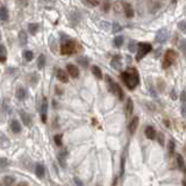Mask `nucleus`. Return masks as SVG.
Returning <instances> with one entry per match:
<instances>
[{
    "label": "nucleus",
    "instance_id": "f257e3e1",
    "mask_svg": "<svg viewBox=\"0 0 186 186\" xmlns=\"http://www.w3.org/2000/svg\"><path fill=\"white\" fill-rule=\"evenodd\" d=\"M121 79L129 90H135L140 83V76L135 67H129L121 73Z\"/></svg>",
    "mask_w": 186,
    "mask_h": 186
},
{
    "label": "nucleus",
    "instance_id": "f03ea898",
    "mask_svg": "<svg viewBox=\"0 0 186 186\" xmlns=\"http://www.w3.org/2000/svg\"><path fill=\"white\" fill-rule=\"evenodd\" d=\"M106 82H107V84H108V90L111 91L112 93H113V94H115L116 97L119 98L120 100H123V98H125V93H123L122 89L120 87L119 84L114 82L109 76H107V77H106Z\"/></svg>",
    "mask_w": 186,
    "mask_h": 186
},
{
    "label": "nucleus",
    "instance_id": "7ed1b4c3",
    "mask_svg": "<svg viewBox=\"0 0 186 186\" xmlns=\"http://www.w3.org/2000/svg\"><path fill=\"white\" fill-rule=\"evenodd\" d=\"M74 48H76V45H74V42L72 40H70V38H67L65 36V40L64 38H62V45H60V54L62 55H72L74 52Z\"/></svg>",
    "mask_w": 186,
    "mask_h": 186
},
{
    "label": "nucleus",
    "instance_id": "20e7f679",
    "mask_svg": "<svg viewBox=\"0 0 186 186\" xmlns=\"http://www.w3.org/2000/svg\"><path fill=\"white\" fill-rule=\"evenodd\" d=\"M176 58H177V52L175 51L173 49H168V50L165 51V55H164L162 67H163V69L170 67L172 64L176 62Z\"/></svg>",
    "mask_w": 186,
    "mask_h": 186
},
{
    "label": "nucleus",
    "instance_id": "39448f33",
    "mask_svg": "<svg viewBox=\"0 0 186 186\" xmlns=\"http://www.w3.org/2000/svg\"><path fill=\"white\" fill-rule=\"evenodd\" d=\"M137 55H136V60H141L148 52L152 50V45L150 43H144V42H140L137 44Z\"/></svg>",
    "mask_w": 186,
    "mask_h": 186
},
{
    "label": "nucleus",
    "instance_id": "423d86ee",
    "mask_svg": "<svg viewBox=\"0 0 186 186\" xmlns=\"http://www.w3.org/2000/svg\"><path fill=\"white\" fill-rule=\"evenodd\" d=\"M168 37H169V33H168V30L165 29V28H162L161 30H158V33H157L156 41L158 42V43L163 44V43H165V42L168 41Z\"/></svg>",
    "mask_w": 186,
    "mask_h": 186
},
{
    "label": "nucleus",
    "instance_id": "0eeeda50",
    "mask_svg": "<svg viewBox=\"0 0 186 186\" xmlns=\"http://www.w3.org/2000/svg\"><path fill=\"white\" fill-rule=\"evenodd\" d=\"M139 122H140V120H139V116H134L132 121L129 122V126H128V130H129V133L133 135L135 134V132H136V129H137V127H139Z\"/></svg>",
    "mask_w": 186,
    "mask_h": 186
},
{
    "label": "nucleus",
    "instance_id": "6e6552de",
    "mask_svg": "<svg viewBox=\"0 0 186 186\" xmlns=\"http://www.w3.org/2000/svg\"><path fill=\"white\" fill-rule=\"evenodd\" d=\"M47 112H48V101L44 98L42 101V105H41V120L43 123L47 122Z\"/></svg>",
    "mask_w": 186,
    "mask_h": 186
},
{
    "label": "nucleus",
    "instance_id": "1a4fd4ad",
    "mask_svg": "<svg viewBox=\"0 0 186 186\" xmlns=\"http://www.w3.org/2000/svg\"><path fill=\"white\" fill-rule=\"evenodd\" d=\"M123 12H125V15L129 19L134 16V9L132 7V5L126 2V1H123Z\"/></svg>",
    "mask_w": 186,
    "mask_h": 186
},
{
    "label": "nucleus",
    "instance_id": "9d476101",
    "mask_svg": "<svg viewBox=\"0 0 186 186\" xmlns=\"http://www.w3.org/2000/svg\"><path fill=\"white\" fill-rule=\"evenodd\" d=\"M111 65L115 70H120L121 67H122V62H121V57H120L119 55H115L113 58L111 60Z\"/></svg>",
    "mask_w": 186,
    "mask_h": 186
},
{
    "label": "nucleus",
    "instance_id": "9b49d317",
    "mask_svg": "<svg viewBox=\"0 0 186 186\" xmlns=\"http://www.w3.org/2000/svg\"><path fill=\"white\" fill-rule=\"evenodd\" d=\"M56 77H57V79L62 83L69 82V77H67V72H65L64 70H62V69H58V70H57V72H56Z\"/></svg>",
    "mask_w": 186,
    "mask_h": 186
},
{
    "label": "nucleus",
    "instance_id": "f8f14e48",
    "mask_svg": "<svg viewBox=\"0 0 186 186\" xmlns=\"http://www.w3.org/2000/svg\"><path fill=\"white\" fill-rule=\"evenodd\" d=\"M67 72L71 76V77H73V78H77L78 76H79V70H78V67L73 65V64H67Z\"/></svg>",
    "mask_w": 186,
    "mask_h": 186
},
{
    "label": "nucleus",
    "instance_id": "ddd939ff",
    "mask_svg": "<svg viewBox=\"0 0 186 186\" xmlns=\"http://www.w3.org/2000/svg\"><path fill=\"white\" fill-rule=\"evenodd\" d=\"M144 133H145V136L148 137L149 140H155L156 139V130H155V128L152 126L147 127L145 130H144Z\"/></svg>",
    "mask_w": 186,
    "mask_h": 186
},
{
    "label": "nucleus",
    "instance_id": "4468645a",
    "mask_svg": "<svg viewBox=\"0 0 186 186\" xmlns=\"http://www.w3.org/2000/svg\"><path fill=\"white\" fill-rule=\"evenodd\" d=\"M11 129H12V132L15 133V134L20 133L21 132V125H20V122L18 120H12L11 121Z\"/></svg>",
    "mask_w": 186,
    "mask_h": 186
},
{
    "label": "nucleus",
    "instance_id": "2eb2a0df",
    "mask_svg": "<svg viewBox=\"0 0 186 186\" xmlns=\"http://www.w3.org/2000/svg\"><path fill=\"white\" fill-rule=\"evenodd\" d=\"M19 42H20V44L22 45V47H24V45L27 44V42H28L27 33L24 30H20V33H19Z\"/></svg>",
    "mask_w": 186,
    "mask_h": 186
},
{
    "label": "nucleus",
    "instance_id": "dca6fc26",
    "mask_svg": "<svg viewBox=\"0 0 186 186\" xmlns=\"http://www.w3.org/2000/svg\"><path fill=\"white\" fill-rule=\"evenodd\" d=\"M44 166H43V164H36V166H35V173H36V176L38 178H42L43 176H44Z\"/></svg>",
    "mask_w": 186,
    "mask_h": 186
},
{
    "label": "nucleus",
    "instance_id": "f3484780",
    "mask_svg": "<svg viewBox=\"0 0 186 186\" xmlns=\"http://www.w3.org/2000/svg\"><path fill=\"white\" fill-rule=\"evenodd\" d=\"M20 116H21L23 123H24L26 126H30V125H31V119H30L29 114H27L26 112H23V111H20Z\"/></svg>",
    "mask_w": 186,
    "mask_h": 186
},
{
    "label": "nucleus",
    "instance_id": "a211bd4d",
    "mask_svg": "<svg viewBox=\"0 0 186 186\" xmlns=\"http://www.w3.org/2000/svg\"><path fill=\"white\" fill-rule=\"evenodd\" d=\"M79 20H80L79 13H78L77 11H72V12L70 13V21H71V23H72V24H77Z\"/></svg>",
    "mask_w": 186,
    "mask_h": 186
},
{
    "label": "nucleus",
    "instance_id": "6ab92c4d",
    "mask_svg": "<svg viewBox=\"0 0 186 186\" xmlns=\"http://www.w3.org/2000/svg\"><path fill=\"white\" fill-rule=\"evenodd\" d=\"M15 183V178L12 176H6L2 179V185L4 186H13Z\"/></svg>",
    "mask_w": 186,
    "mask_h": 186
},
{
    "label": "nucleus",
    "instance_id": "aec40b11",
    "mask_svg": "<svg viewBox=\"0 0 186 186\" xmlns=\"http://www.w3.org/2000/svg\"><path fill=\"white\" fill-rule=\"evenodd\" d=\"M176 161H177V165L180 170H185V162L184 158L180 154H176Z\"/></svg>",
    "mask_w": 186,
    "mask_h": 186
},
{
    "label": "nucleus",
    "instance_id": "412c9836",
    "mask_svg": "<svg viewBox=\"0 0 186 186\" xmlns=\"http://www.w3.org/2000/svg\"><path fill=\"white\" fill-rule=\"evenodd\" d=\"M133 109H134V103H133V100L129 98V99L127 100V104H126V114L127 115H132Z\"/></svg>",
    "mask_w": 186,
    "mask_h": 186
},
{
    "label": "nucleus",
    "instance_id": "4be33fe9",
    "mask_svg": "<svg viewBox=\"0 0 186 186\" xmlns=\"http://www.w3.org/2000/svg\"><path fill=\"white\" fill-rule=\"evenodd\" d=\"M0 19L2 22L8 20V11L5 6H1V8H0Z\"/></svg>",
    "mask_w": 186,
    "mask_h": 186
},
{
    "label": "nucleus",
    "instance_id": "5701e85b",
    "mask_svg": "<svg viewBox=\"0 0 186 186\" xmlns=\"http://www.w3.org/2000/svg\"><path fill=\"white\" fill-rule=\"evenodd\" d=\"M15 96H16V98H18L19 100H23V99L26 98V96H27V92H26V90L23 89V87H19V89L16 90Z\"/></svg>",
    "mask_w": 186,
    "mask_h": 186
},
{
    "label": "nucleus",
    "instance_id": "b1692460",
    "mask_svg": "<svg viewBox=\"0 0 186 186\" xmlns=\"http://www.w3.org/2000/svg\"><path fill=\"white\" fill-rule=\"evenodd\" d=\"M91 70H92V73L94 74V77H96V78H98V79H101V78H103L101 70H100V69H99L97 65H92Z\"/></svg>",
    "mask_w": 186,
    "mask_h": 186
},
{
    "label": "nucleus",
    "instance_id": "393cba45",
    "mask_svg": "<svg viewBox=\"0 0 186 186\" xmlns=\"http://www.w3.org/2000/svg\"><path fill=\"white\" fill-rule=\"evenodd\" d=\"M7 58V52H6V48H5V45L1 44L0 45V60H1V63H4L5 60Z\"/></svg>",
    "mask_w": 186,
    "mask_h": 186
},
{
    "label": "nucleus",
    "instance_id": "a878e982",
    "mask_svg": "<svg viewBox=\"0 0 186 186\" xmlns=\"http://www.w3.org/2000/svg\"><path fill=\"white\" fill-rule=\"evenodd\" d=\"M45 65V57L44 55H40L38 56V58H37V67L40 69V70H42Z\"/></svg>",
    "mask_w": 186,
    "mask_h": 186
},
{
    "label": "nucleus",
    "instance_id": "bb28decb",
    "mask_svg": "<svg viewBox=\"0 0 186 186\" xmlns=\"http://www.w3.org/2000/svg\"><path fill=\"white\" fill-rule=\"evenodd\" d=\"M28 30H29V33L31 35H35L37 33V30H38V24L37 23H29Z\"/></svg>",
    "mask_w": 186,
    "mask_h": 186
},
{
    "label": "nucleus",
    "instance_id": "cd10ccee",
    "mask_svg": "<svg viewBox=\"0 0 186 186\" xmlns=\"http://www.w3.org/2000/svg\"><path fill=\"white\" fill-rule=\"evenodd\" d=\"M122 44H123V37L122 36H118L114 38V45H115L116 48H120Z\"/></svg>",
    "mask_w": 186,
    "mask_h": 186
},
{
    "label": "nucleus",
    "instance_id": "c85d7f7f",
    "mask_svg": "<svg viewBox=\"0 0 186 186\" xmlns=\"http://www.w3.org/2000/svg\"><path fill=\"white\" fill-rule=\"evenodd\" d=\"M58 161H60V165L64 168V166H65V154H64V152H60V155H58Z\"/></svg>",
    "mask_w": 186,
    "mask_h": 186
},
{
    "label": "nucleus",
    "instance_id": "c756f323",
    "mask_svg": "<svg viewBox=\"0 0 186 186\" xmlns=\"http://www.w3.org/2000/svg\"><path fill=\"white\" fill-rule=\"evenodd\" d=\"M54 141H55V143H56V145H58V147H62V135H60V134L55 135V137H54Z\"/></svg>",
    "mask_w": 186,
    "mask_h": 186
},
{
    "label": "nucleus",
    "instance_id": "7c9ffc66",
    "mask_svg": "<svg viewBox=\"0 0 186 186\" xmlns=\"http://www.w3.org/2000/svg\"><path fill=\"white\" fill-rule=\"evenodd\" d=\"M78 63H79L80 65H83L84 67H86L89 65V60H87L86 57H80V58H78Z\"/></svg>",
    "mask_w": 186,
    "mask_h": 186
},
{
    "label": "nucleus",
    "instance_id": "2f4dec72",
    "mask_svg": "<svg viewBox=\"0 0 186 186\" xmlns=\"http://www.w3.org/2000/svg\"><path fill=\"white\" fill-rule=\"evenodd\" d=\"M40 4H41V6L48 7V6H51L54 4V0H40Z\"/></svg>",
    "mask_w": 186,
    "mask_h": 186
},
{
    "label": "nucleus",
    "instance_id": "473e14b6",
    "mask_svg": "<svg viewBox=\"0 0 186 186\" xmlns=\"http://www.w3.org/2000/svg\"><path fill=\"white\" fill-rule=\"evenodd\" d=\"M128 49H129V51L130 52H134L136 49H137V45L135 43L134 41H130L129 42V44H128Z\"/></svg>",
    "mask_w": 186,
    "mask_h": 186
},
{
    "label": "nucleus",
    "instance_id": "72a5a7b5",
    "mask_svg": "<svg viewBox=\"0 0 186 186\" xmlns=\"http://www.w3.org/2000/svg\"><path fill=\"white\" fill-rule=\"evenodd\" d=\"M23 56H24V58H26V60H31L33 58H34V54L31 51H24V54H23Z\"/></svg>",
    "mask_w": 186,
    "mask_h": 186
},
{
    "label": "nucleus",
    "instance_id": "f704fd0d",
    "mask_svg": "<svg viewBox=\"0 0 186 186\" xmlns=\"http://www.w3.org/2000/svg\"><path fill=\"white\" fill-rule=\"evenodd\" d=\"M113 33H119V31H121L122 30V26H120L119 23L114 22L113 23Z\"/></svg>",
    "mask_w": 186,
    "mask_h": 186
},
{
    "label": "nucleus",
    "instance_id": "c9c22d12",
    "mask_svg": "<svg viewBox=\"0 0 186 186\" xmlns=\"http://www.w3.org/2000/svg\"><path fill=\"white\" fill-rule=\"evenodd\" d=\"M178 29L186 34V22L185 21H180V22L178 23Z\"/></svg>",
    "mask_w": 186,
    "mask_h": 186
},
{
    "label": "nucleus",
    "instance_id": "e433bc0d",
    "mask_svg": "<svg viewBox=\"0 0 186 186\" xmlns=\"http://www.w3.org/2000/svg\"><path fill=\"white\" fill-rule=\"evenodd\" d=\"M109 7H111V2H109V0H104L103 9H104L105 12H108V11H109Z\"/></svg>",
    "mask_w": 186,
    "mask_h": 186
},
{
    "label": "nucleus",
    "instance_id": "4c0bfd02",
    "mask_svg": "<svg viewBox=\"0 0 186 186\" xmlns=\"http://www.w3.org/2000/svg\"><path fill=\"white\" fill-rule=\"evenodd\" d=\"M125 158H126V156H125V154H123L122 159H121V171H120V175H121V176L123 175V171H125Z\"/></svg>",
    "mask_w": 186,
    "mask_h": 186
},
{
    "label": "nucleus",
    "instance_id": "58836bf2",
    "mask_svg": "<svg viewBox=\"0 0 186 186\" xmlns=\"http://www.w3.org/2000/svg\"><path fill=\"white\" fill-rule=\"evenodd\" d=\"M173 149H175V141L171 140L169 142V151H170V154H173Z\"/></svg>",
    "mask_w": 186,
    "mask_h": 186
},
{
    "label": "nucleus",
    "instance_id": "ea45409f",
    "mask_svg": "<svg viewBox=\"0 0 186 186\" xmlns=\"http://www.w3.org/2000/svg\"><path fill=\"white\" fill-rule=\"evenodd\" d=\"M180 100H181L183 104H186V92L185 91L181 92V94H180Z\"/></svg>",
    "mask_w": 186,
    "mask_h": 186
},
{
    "label": "nucleus",
    "instance_id": "a19ab883",
    "mask_svg": "<svg viewBox=\"0 0 186 186\" xmlns=\"http://www.w3.org/2000/svg\"><path fill=\"white\" fill-rule=\"evenodd\" d=\"M87 2H89L90 5H92V6H98L100 0H87Z\"/></svg>",
    "mask_w": 186,
    "mask_h": 186
},
{
    "label": "nucleus",
    "instance_id": "79ce46f5",
    "mask_svg": "<svg viewBox=\"0 0 186 186\" xmlns=\"http://www.w3.org/2000/svg\"><path fill=\"white\" fill-rule=\"evenodd\" d=\"M7 165H8V161L6 159V158L2 157V158H1V169H4V168L7 166Z\"/></svg>",
    "mask_w": 186,
    "mask_h": 186
},
{
    "label": "nucleus",
    "instance_id": "37998d69",
    "mask_svg": "<svg viewBox=\"0 0 186 186\" xmlns=\"http://www.w3.org/2000/svg\"><path fill=\"white\" fill-rule=\"evenodd\" d=\"M103 28H104L105 30H108L109 29V24L106 22V21H101V24H100Z\"/></svg>",
    "mask_w": 186,
    "mask_h": 186
},
{
    "label": "nucleus",
    "instance_id": "c03bdc74",
    "mask_svg": "<svg viewBox=\"0 0 186 186\" xmlns=\"http://www.w3.org/2000/svg\"><path fill=\"white\" fill-rule=\"evenodd\" d=\"M157 137H158V140H159V144H161V145H163V144H164V141H163V134H161V133H159V134L157 135Z\"/></svg>",
    "mask_w": 186,
    "mask_h": 186
},
{
    "label": "nucleus",
    "instance_id": "a18cd8bd",
    "mask_svg": "<svg viewBox=\"0 0 186 186\" xmlns=\"http://www.w3.org/2000/svg\"><path fill=\"white\" fill-rule=\"evenodd\" d=\"M181 115L186 118V105H183V107H181Z\"/></svg>",
    "mask_w": 186,
    "mask_h": 186
},
{
    "label": "nucleus",
    "instance_id": "49530a36",
    "mask_svg": "<svg viewBox=\"0 0 186 186\" xmlns=\"http://www.w3.org/2000/svg\"><path fill=\"white\" fill-rule=\"evenodd\" d=\"M74 181H76V184H77V186H83V183L79 180L78 178H74Z\"/></svg>",
    "mask_w": 186,
    "mask_h": 186
},
{
    "label": "nucleus",
    "instance_id": "de8ad7c7",
    "mask_svg": "<svg viewBox=\"0 0 186 186\" xmlns=\"http://www.w3.org/2000/svg\"><path fill=\"white\" fill-rule=\"evenodd\" d=\"M171 98L173 99V100H176V98H177V94L175 93V90H172L171 91Z\"/></svg>",
    "mask_w": 186,
    "mask_h": 186
},
{
    "label": "nucleus",
    "instance_id": "09e8293b",
    "mask_svg": "<svg viewBox=\"0 0 186 186\" xmlns=\"http://www.w3.org/2000/svg\"><path fill=\"white\" fill-rule=\"evenodd\" d=\"M18 186H28V184H27L26 181H22V183H20V184H19Z\"/></svg>",
    "mask_w": 186,
    "mask_h": 186
},
{
    "label": "nucleus",
    "instance_id": "8fccbe9b",
    "mask_svg": "<svg viewBox=\"0 0 186 186\" xmlns=\"http://www.w3.org/2000/svg\"><path fill=\"white\" fill-rule=\"evenodd\" d=\"M183 186H186V180L185 181H183Z\"/></svg>",
    "mask_w": 186,
    "mask_h": 186
},
{
    "label": "nucleus",
    "instance_id": "3c124183",
    "mask_svg": "<svg viewBox=\"0 0 186 186\" xmlns=\"http://www.w3.org/2000/svg\"><path fill=\"white\" fill-rule=\"evenodd\" d=\"M184 150H185V151H186V145H185V147H184Z\"/></svg>",
    "mask_w": 186,
    "mask_h": 186
}]
</instances>
